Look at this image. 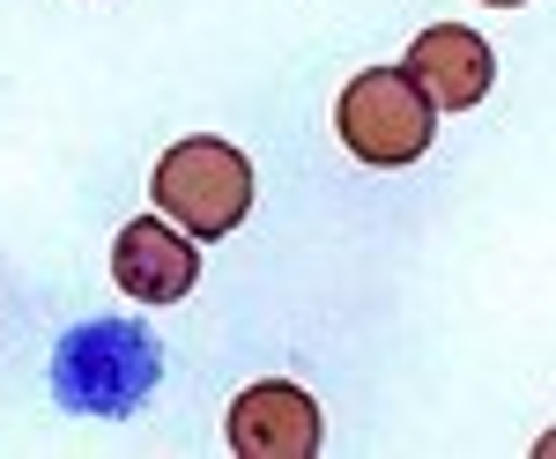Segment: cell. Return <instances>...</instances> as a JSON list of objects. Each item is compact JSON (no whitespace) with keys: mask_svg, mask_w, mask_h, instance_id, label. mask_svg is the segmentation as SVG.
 Returning <instances> with one entry per match:
<instances>
[{"mask_svg":"<svg viewBox=\"0 0 556 459\" xmlns=\"http://www.w3.org/2000/svg\"><path fill=\"white\" fill-rule=\"evenodd\" d=\"M149 193H156L164 222H178L186 238H230V230L245 222V208H253V164H245L230 141L193 133V141L164 149Z\"/></svg>","mask_w":556,"mask_h":459,"instance_id":"1","label":"cell"},{"mask_svg":"<svg viewBox=\"0 0 556 459\" xmlns=\"http://www.w3.org/2000/svg\"><path fill=\"white\" fill-rule=\"evenodd\" d=\"M334 133H342L349 156L393 170V164H416L430 149L438 112H430L424 89L408 82V67H364V75L342 89V104H334Z\"/></svg>","mask_w":556,"mask_h":459,"instance_id":"2","label":"cell"},{"mask_svg":"<svg viewBox=\"0 0 556 459\" xmlns=\"http://www.w3.org/2000/svg\"><path fill=\"white\" fill-rule=\"evenodd\" d=\"M60 400L83 408V416H127L134 400L156 385V341L141 327H119V319H97V327H75L60 341Z\"/></svg>","mask_w":556,"mask_h":459,"instance_id":"3","label":"cell"},{"mask_svg":"<svg viewBox=\"0 0 556 459\" xmlns=\"http://www.w3.org/2000/svg\"><path fill=\"white\" fill-rule=\"evenodd\" d=\"M230 452L238 459H312L319 452V400L290 378H260L230 400Z\"/></svg>","mask_w":556,"mask_h":459,"instance_id":"4","label":"cell"},{"mask_svg":"<svg viewBox=\"0 0 556 459\" xmlns=\"http://www.w3.org/2000/svg\"><path fill=\"white\" fill-rule=\"evenodd\" d=\"M408 82L430 97V112H468V104H482L490 97V82H497V52L475 38L468 23H430L424 38L408 44Z\"/></svg>","mask_w":556,"mask_h":459,"instance_id":"5","label":"cell"},{"mask_svg":"<svg viewBox=\"0 0 556 459\" xmlns=\"http://www.w3.org/2000/svg\"><path fill=\"white\" fill-rule=\"evenodd\" d=\"M112 282L141 304H178V296L201 282V245L172 230L164 215H141L119 230V245H112Z\"/></svg>","mask_w":556,"mask_h":459,"instance_id":"6","label":"cell"},{"mask_svg":"<svg viewBox=\"0 0 556 459\" xmlns=\"http://www.w3.org/2000/svg\"><path fill=\"white\" fill-rule=\"evenodd\" d=\"M490 8H527V0H490Z\"/></svg>","mask_w":556,"mask_h":459,"instance_id":"7","label":"cell"}]
</instances>
